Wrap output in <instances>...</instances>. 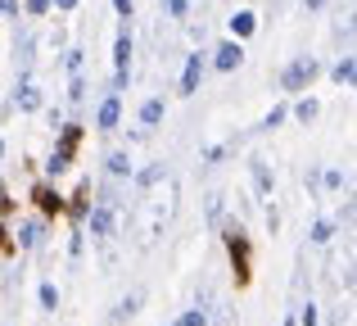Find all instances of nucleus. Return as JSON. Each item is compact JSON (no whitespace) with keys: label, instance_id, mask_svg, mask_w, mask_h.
Here are the masks:
<instances>
[{"label":"nucleus","instance_id":"nucleus-7","mask_svg":"<svg viewBox=\"0 0 357 326\" xmlns=\"http://www.w3.org/2000/svg\"><path fill=\"white\" fill-rule=\"evenodd\" d=\"M118 118H122V105H118V96H109L105 105H100V127H105V132H114Z\"/></svg>","mask_w":357,"mask_h":326},{"label":"nucleus","instance_id":"nucleus-21","mask_svg":"<svg viewBox=\"0 0 357 326\" xmlns=\"http://www.w3.org/2000/svg\"><path fill=\"white\" fill-rule=\"evenodd\" d=\"M326 186H331V191H340V186H344V172H335V168H331V172H326Z\"/></svg>","mask_w":357,"mask_h":326},{"label":"nucleus","instance_id":"nucleus-30","mask_svg":"<svg viewBox=\"0 0 357 326\" xmlns=\"http://www.w3.org/2000/svg\"><path fill=\"white\" fill-rule=\"evenodd\" d=\"M0 245H5V227H0Z\"/></svg>","mask_w":357,"mask_h":326},{"label":"nucleus","instance_id":"nucleus-28","mask_svg":"<svg viewBox=\"0 0 357 326\" xmlns=\"http://www.w3.org/2000/svg\"><path fill=\"white\" fill-rule=\"evenodd\" d=\"M54 5H59V9H73V5H77V0H54Z\"/></svg>","mask_w":357,"mask_h":326},{"label":"nucleus","instance_id":"nucleus-1","mask_svg":"<svg viewBox=\"0 0 357 326\" xmlns=\"http://www.w3.org/2000/svg\"><path fill=\"white\" fill-rule=\"evenodd\" d=\"M312 77H317V59H294L285 68V77H280V87H285V91H303Z\"/></svg>","mask_w":357,"mask_h":326},{"label":"nucleus","instance_id":"nucleus-23","mask_svg":"<svg viewBox=\"0 0 357 326\" xmlns=\"http://www.w3.org/2000/svg\"><path fill=\"white\" fill-rule=\"evenodd\" d=\"M167 9H172V14L181 18V14H185V9H190V5H185V0H167Z\"/></svg>","mask_w":357,"mask_h":326},{"label":"nucleus","instance_id":"nucleus-18","mask_svg":"<svg viewBox=\"0 0 357 326\" xmlns=\"http://www.w3.org/2000/svg\"><path fill=\"white\" fill-rule=\"evenodd\" d=\"M181 326H208V318H204V309H190V313L181 318Z\"/></svg>","mask_w":357,"mask_h":326},{"label":"nucleus","instance_id":"nucleus-8","mask_svg":"<svg viewBox=\"0 0 357 326\" xmlns=\"http://www.w3.org/2000/svg\"><path fill=\"white\" fill-rule=\"evenodd\" d=\"M109 177H131V154L127 150H114V154H109Z\"/></svg>","mask_w":357,"mask_h":326},{"label":"nucleus","instance_id":"nucleus-6","mask_svg":"<svg viewBox=\"0 0 357 326\" xmlns=\"http://www.w3.org/2000/svg\"><path fill=\"white\" fill-rule=\"evenodd\" d=\"M240 59H244V45H240V41H227V45L218 50V68H222V73L240 68Z\"/></svg>","mask_w":357,"mask_h":326},{"label":"nucleus","instance_id":"nucleus-19","mask_svg":"<svg viewBox=\"0 0 357 326\" xmlns=\"http://www.w3.org/2000/svg\"><path fill=\"white\" fill-rule=\"evenodd\" d=\"M253 177H258V191L267 195V191H271V177H267V168H262V163H253Z\"/></svg>","mask_w":357,"mask_h":326},{"label":"nucleus","instance_id":"nucleus-16","mask_svg":"<svg viewBox=\"0 0 357 326\" xmlns=\"http://www.w3.org/2000/svg\"><path fill=\"white\" fill-rule=\"evenodd\" d=\"M294 114H298V123H307V118H317V100H298V109H294Z\"/></svg>","mask_w":357,"mask_h":326},{"label":"nucleus","instance_id":"nucleus-31","mask_svg":"<svg viewBox=\"0 0 357 326\" xmlns=\"http://www.w3.org/2000/svg\"><path fill=\"white\" fill-rule=\"evenodd\" d=\"M0 159H5V141H0Z\"/></svg>","mask_w":357,"mask_h":326},{"label":"nucleus","instance_id":"nucleus-2","mask_svg":"<svg viewBox=\"0 0 357 326\" xmlns=\"http://www.w3.org/2000/svg\"><path fill=\"white\" fill-rule=\"evenodd\" d=\"M77 136H82V127H77V123H73V127H63V141H59V150H54V154H50V163H45L50 172H63V168L73 163V145H77Z\"/></svg>","mask_w":357,"mask_h":326},{"label":"nucleus","instance_id":"nucleus-26","mask_svg":"<svg viewBox=\"0 0 357 326\" xmlns=\"http://www.w3.org/2000/svg\"><path fill=\"white\" fill-rule=\"evenodd\" d=\"M114 5H118V14H122V18H131V0H114Z\"/></svg>","mask_w":357,"mask_h":326},{"label":"nucleus","instance_id":"nucleus-14","mask_svg":"<svg viewBox=\"0 0 357 326\" xmlns=\"http://www.w3.org/2000/svg\"><path fill=\"white\" fill-rule=\"evenodd\" d=\"M36 204H41L45 213H59V209H63V200H59V195H54V191H45V186H41V191H36Z\"/></svg>","mask_w":357,"mask_h":326},{"label":"nucleus","instance_id":"nucleus-24","mask_svg":"<svg viewBox=\"0 0 357 326\" xmlns=\"http://www.w3.org/2000/svg\"><path fill=\"white\" fill-rule=\"evenodd\" d=\"M303 326H317V309H312V304L303 309Z\"/></svg>","mask_w":357,"mask_h":326},{"label":"nucleus","instance_id":"nucleus-25","mask_svg":"<svg viewBox=\"0 0 357 326\" xmlns=\"http://www.w3.org/2000/svg\"><path fill=\"white\" fill-rule=\"evenodd\" d=\"M0 14H18V0H0Z\"/></svg>","mask_w":357,"mask_h":326},{"label":"nucleus","instance_id":"nucleus-5","mask_svg":"<svg viewBox=\"0 0 357 326\" xmlns=\"http://www.w3.org/2000/svg\"><path fill=\"white\" fill-rule=\"evenodd\" d=\"M199 77H204V59H199V54H190V59H185V73H181V91H185V96L199 91Z\"/></svg>","mask_w":357,"mask_h":326},{"label":"nucleus","instance_id":"nucleus-4","mask_svg":"<svg viewBox=\"0 0 357 326\" xmlns=\"http://www.w3.org/2000/svg\"><path fill=\"white\" fill-rule=\"evenodd\" d=\"M227 245H231V258H236V272H240V276H249V249H244L240 227H227Z\"/></svg>","mask_w":357,"mask_h":326},{"label":"nucleus","instance_id":"nucleus-17","mask_svg":"<svg viewBox=\"0 0 357 326\" xmlns=\"http://www.w3.org/2000/svg\"><path fill=\"white\" fill-rule=\"evenodd\" d=\"M41 304H45V309H59V290H54V286H50V281H45V286H41Z\"/></svg>","mask_w":357,"mask_h":326},{"label":"nucleus","instance_id":"nucleus-29","mask_svg":"<svg viewBox=\"0 0 357 326\" xmlns=\"http://www.w3.org/2000/svg\"><path fill=\"white\" fill-rule=\"evenodd\" d=\"M317 5H321V0H307V9H317Z\"/></svg>","mask_w":357,"mask_h":326},{"label":"nucleus","instance_id":"nucleus-27","mask_svg":"<svg viewBox=\"0 0 357 326\" xmlns=\"http://www.w3.org/2000/svg\"><path fill=\"white\" fill-rule=\"evenodd\" d=\"M218 326H231V309H218Z\"/></svg>","mask_w":357,"mask_h":326},{"label":"nucleus","instance_id":"nucleus-12","mask_svg":"<svg viewBox=\"0 0 357 326\" xmlns=\"http://www.w3.org/2000/svg\"><path fill=\"white\" fill-rule=\"evenodd\" d=\"M18 109H27V114H32V109H41V91H36L32 82H27V87L18 91Z\"/></svg>","mask_w":357,"mask_h":326},{"label":"nucleus","instance_id":"nucleus-15","mask_svg":"<svg viewBox=\"0 0 357 326\" xmlns=\"http://www.w3.org/2000/svg\"><path fill=\"white\" fill-rule=\"evenodd\" d=\"M231 27H236L240 36H249V32H253V14H249V9H240V14L231 18Z\"/></svg>","mask_w":357,"mask_h":326},{"label":"nucleus","instance_id":"nucleus-13","mask_svg":"<svg viewBox=\"0 0 357 326\" xmlns=\"http://www.w3.org/2000/svg\"><path fill=\"white\" fill-rule=\"evenodd\" d=\"M18 245H23V249H36V245H41V222H27L23 236H18Z\"/></svg>","mask_w":357,"mask_h":326},{"label":"nucleus","instance_id":"nucleus-22","mask_svg":"<svg viewBox=\"0 0 357 326\" xmlns=\"http://www.w3.org/2000/svg\"><path fill=\"white\" fill-rule=\"evenodd\" d=\"M27 9H32V14H45V9H50V0H27Z\"/></svg>","mask_w":357,"mask_h":326},{"label":"nucleus","instance_id":"nucleus-20","mask_svg":"<svg viewBox=\"0 0 357 326\" xmlns=\"http://www.w3.org/2000/svg\"><path fill=\"white\" fill-rule=\"evenodd\" d=\"M312 240H317V245H326V240H331V222H317V227H312Z\"/></svg>","mask_w":357,"mask_h":326},{"label":"nucleus","instance_id":"nucleus-10","mask_svg":"<svg viewBox=\"0 0 357 326\" xmlns=\"http://www.w3.org/2000/svg\"><path fill=\"white\" fill-rule=\"evenodd\" d=\"M91 231H96V236H109V231H114V213L96 209V213H91Z\"/></svg>","mask_w":357,"mask_h":326},{"label":"nucleus","instance_id":"nucleus-11","mask_svg":"<svg viewBox=\"0 0 357 326\" xmlns=\"http://www.w3.org/2000/svg\"><path fill=\"white\" fill-rule=\"evenodd\" d=\"M353 77H357V68H353V54H344V59L335 64V82H340V87H353Z\"/></svg>","mask_w":357,"mask_h":326},{"label":"nucleus","instance_id":"nucleus-3","mask_svg":"<svg viewBox=\"0 0 357 326\" xmlns=\"http://www.w3.org/2000/svg\"><path fill=\"white\" fill-rule=\"evenodd\" d=\"M114 82H118V91L127 87V68H131V36H127V27L118 32V45H114Z\"/></svg>","mask_w":357,"mask_h":326},{"label":"nucleus","instance_id":"nucleus-9","mask_svg":"<svg viewBox=\"0 0 357 326\" xmlns=\"http://www.w3.org/2000/svg\"><path fill=\"white\" fill-rule=\"evenodd\" d=\"M140 123H145V127H158V123H163V100H145V109H140Z\"/></svg>","mask_w":357,"mask_h":326}]
</instances>
